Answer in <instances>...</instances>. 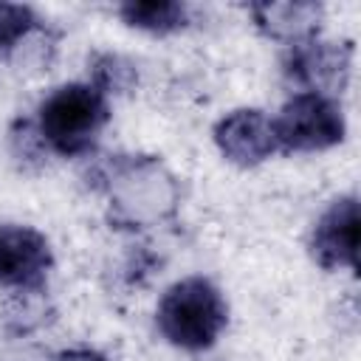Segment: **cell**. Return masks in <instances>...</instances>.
Returning a JSON list of instances; mask_svg holds the SVG:
<instances>
[{
	"mask_svg": "<svg viewBox=\"0 0 361 361\" xmlns=\"http://www.w3.org/2000/svg\"><path fill=\"white\" fill-rule=\"evenodd\" d=\"M110 220L121 228H144L175 214L178 183L158 158L116 155L104 164Z\"/></svg>",
	"mask_w": 361,
	"mask_h": 361,
	"instance_id": "cell-1",
	"label": "cell"
},
{
	"mask_svg": "<svg viewBox=\"0 0 361 361\" xmlns=\"http://www.w3.org/2000/svg\"><path fill=\"white\" fill-rule=\"evenodd\" d=\"M110 121L107 93L87 82H71L56 87L39 104L37 133L45 147L59 155H85L93 149L99 133Z\"/></svg>",
	"mask_w": 361,
	"mask_h": 361,
	"instance_id": "cell-2",
	"label": "cell"
},
{
	"mask_svg": "<svg viewBox=\"0 0 361 361\" xmlns=\"http://www.w3.org/2000/svg\"><path fill=\"white\" fill-rule=\"evenodd\" d=\"M158 330L180 350H209L228 322L223 293L206 276H186L175 282L158 302Z\"/></svg>",
	"mask_w": 361,
	"mask_h": 361,
	"instance_id": "cell-3",
	"label": "cell"
},
{
	"mask_svg": "<svg viewBox=\"0 0 361 361\" xmlns=\"http://www.w3.org/2000/svg\"><path fill=\"white\" fill-rule=\"evenodd\" d=\"M271 121L282 152H319L344 138L341 107L322 93H293Z\"/></svg>",
	"mask_w": 361,
	"mask_h": 361,
	"instance_id": "cell-4",
	"label": "cell"
},
{
	"mask_svg": "<svg viewBox=\"0 0 361 361\" xmlns=\"http://www.w3.org/2000/svg\"><path fill=\"white\" fill-rule=\"evenodd\" d=\"M353 48L347 42H324L319 37L288 45L285 76L305 87V93H341L350 79Z\"/></svg>",
	"mask_w": 361,
	"mask_h": 361,
	"instance_id": "cell-5",
	"label": "cell"
},
{
	"mask_svg": "<svg viewBox=\"0 0 361 361\" xmlns=\"http://www.w3.org/2000/svg\"><path fill=\"white\" fill-rule=\"evenodd\" d=\"M51 265V245L37 228L17 223L0 226V288L39 293Z\"/></svg>",
	"mask_w": 361,
	"mask_h": 361,
	"instance_id": "cell-6",
	"label": "cell"
},
{
	"mask_svg": "<svg viewBox=\"0 0 361 361\" xmlns=\"http://www.w3.org/2000/svg\"><path fill=\"white\" fill-rule=\"evenodd\" d=\"M217 149L237 166H257L274 152H279L271 116L254 107L234 110L214 124Z\"/></svg>",
	"mask_w": 361,
	"mask_h": 361,
	"instance_id": "cell-7",
	"label": "cell"
},
{
	"mask_svg": "<svg viewBox=\"0 0 361 361\" xmlns=\"http://www.w3.org/2000/svg\"><path fill=\"white\" fill-rule=\"evenodd\" d=\"M358 254V200L353 195L333 200L310 231V257L327 268H355Z\"/></svg>",
	"mask_w": 361,
	"mask_h": 361,
	"instance_id": "cell-8",
	"label": "cell"
},
{
	"mask_svg": "<svg viewBox=\"0 0 361 361\" xmlns=\"http://www.w3.org/2000/svg\"><path fill=\"white\" fill-rule=\"evenodd\" d=\"M251 17L265 37L296 45L302 39L319 37L322 6L319 3H254Z\"/></svg>",
	"mask_w": 361,
	"mask_h": 361,
	"instance_id": "cell-9",
	"label": "cell"
},
{
	"mask_svg": "<svg viewBox=\"0 0 361 361\" xmlns=\"http://www.w3.org/2000/svg\"><path fill=\"white\" fill-rule=\"evenodd\" d=\"M118 14L127 25L149 34H169L186 25V6L178 0H130L118 6Z\"/></svg>",
	"mask_w": 361,
	"mask_h": 361,
	"instance_id": "cell-10",
	"label": "cell"
},
{
	"mask_svg": "<svg viewBox=\"0 0 361 361\" xmlns=\"http://www.w3.org/2000/svg\"><path fill=\"white\" fill-rule=\"evenodd\" d=\"M37 31H42V20L34 14L31 6L0 3V59L14 56L23 42Z\"/></svg>",
	"mask_w": 361,
	"mask_h": 361,
	"instance_id": "cell-11",
	"label": "cell"
},
{
	"mask_svg": "<svg viewBox=\"0 0 361 361\" xmlns=\"http://www.w3.org/2000/svg\"><path fill=\"white\" fill-rule=\"evenodd\" d=\"M93 76H96V87L102 93H113V90L130 87L135 79V71L127 59H121L116 54H102L93 65Z\"/></svg>",
	"mask_w": 361,
	"mask_h": 361,
	"instance_id": "cell-12",
	"label": "cell"
},
{
	"mask_svg": "<svg viewBox=\"0 0 361 361\" xmlns=\"http://www.w3.org/2000/svg\"><path fill=\"white\" fill-rule=\"evenodd\" d=\"M56 361H107V358H104L102 353H96V350L79 347V350H65V353H59Z\"/></svg>",
	"mask_w": 361,
	"mask_h": 361,
	"instance_id": "cell-13",
	"label": "cell"
}]
</instances>
